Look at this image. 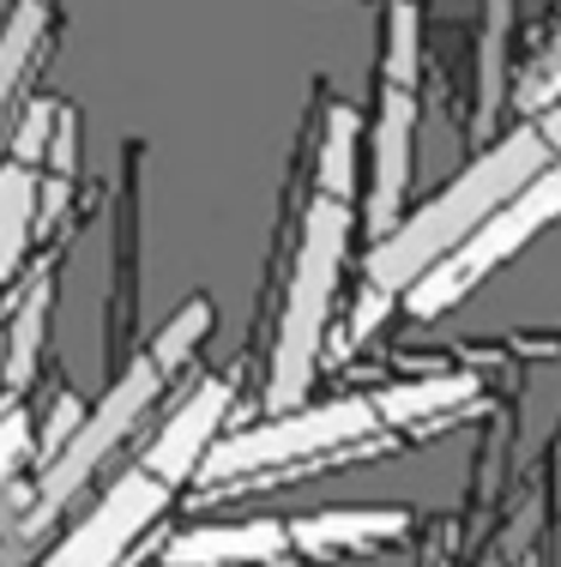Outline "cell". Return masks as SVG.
<instances>
[{
  "label": "cell",
  "instance_id": "14",
  "mask_svg": "<svg viewBox=\"0 0 561 567\" xmlns=\"http://www.w3.org/2000/svg\"><path fill=\"white\" fill-rule=\"evenodd\" d=\"M49 19H55L49 0H19V7L7 12V24H0V121H7L12 97H19V85H24V73H31L37 49H43Z\"/></svg>",
  "mask_w": 561,
  "mask_h": 567
},
{
  "label": "cell",
  "instance_id": "20",
  "mask_svg": "<svg viewBox=\"0 0 561 567\" xmlns=\"http://www.w3.org/2000/svg\"><path fill=\"white\" fill-rule=\"evenodd\" d=\"M555 567H561V519H555Z\"/></svg>",
  "mask_w": 561,
  "mask_h": 567
},
{
  "label": "cell",
  "instance_id": "2",
  "mask_svg": "<svg viewBox=\"0 0 561 567\" xmlns=\"http://www.w3.org/2000/svg\"><path fill=\"white\" fill-rule=\"evenodd\" d=\"M351 229H356L351 199L314 194V206L302 212V241H297V260H290V290H284V315H278V339H272V374H266V411H297L309 399Z\"/></svg>",
  "mask_w": 561,
  "mask_h": 567
},
{
  "label": "cell",
  "instance_id": "7",
  "mask_svg": "<svg viewBox=\"0 0 561 567\" xmlns=\"http://www.w3.org/2000/svg\"><path fill=\"white\" fill-rule=\"evenodd\" d=\"M164 502H169V489L145 465L122 471V477L110 483V495H103V502L91 507L85 519H79L37 567H122L127 549L157 525Z\"/></svg>",
  "mask_w": 561,
  "mask_h": 567
},
{
  "label": "cell",
  "instance_id": "18",
  "mask_svg": "<svg viewBox=\"0 0 561 567\" xmlns=\"http://www.w3.org/2000/svg\"><path fill=\"white\" fill-rule=\"evenodd\" d=\"M31 453H37L31 416H24L19 404H7V411H0V477H19V471L31 465Z\"/></svg>",
  "mask_w": 561,
  "mask_h": 567
},
{
  "label": "cell",
  "instance_id": "1",
  "mask_svg": "<svg viewBox=\"0 0 561 567\" xmlns=\"http://www.w3.org/2000/svg\"><path fill=\"white\" fill-rule=\"evenodd\" d=\"M555 157L561 152L550 145V133L538 127V115H526L513 133H501L489 152H477L471 164L440 187V194H429L423 206H411L381 241H368V254H363V290L398 302L411 284L429 272V266L447 260V254L459 248V241L471 236L489 212L507 206V199H513L538 169H550Z\"/></svg>",
  "mask_w": 561,
  "mask_h": 567
},
{
  "label": "cell",
  "instance_id": "5",
  "mask_svg": "<svg viewBox=\"0 0 561 567\" xmlns=\"http://www.w3.org/2000/svg\"><path fill=\"white\" fill-rule=\"evenodd\" d=\"M555 218H561V157H555L550 169L531 175V182L519 187L513 199H507V206H496L484 224L471 229V236L459 241V248L447 254V260L429 266V272H423L405 296H398V302H405V315L417 320V327L440 320L447 308H459L489 272H501L513 254H526Z\"/></svg>",
  "mask_w": 561,
  "mask_h": 567
},
{
  "label": "cell",
  "instance_id": "16",
  "mask_svg": "<svg viewBox=\"0 0 561 567\" xmlns=\"http://www.w3.org/2000/svg\"><path fill=\"white\" fill-rule=\"evenodd\" d=\"M206 332H211V302H206V296H194V302H181L176 315H169V327L152 339V350H145V357H152L164 374H181L187 357L206 344Z\"/></svg>",
  "mask_w": 561,
  "mask_h": 567
},
{
  "label": "cell",
  "instance_id": "13",
  "mask_svg": "<svg viewBox=\"0 0 561 567\" xmlns=\"http://www.w3.org/2000/svg\"><path fill=\"white\" fill-rule=\"evenodd\" d=\"M37 236V169L31 164H0V284L24 266V248Z\"/></svg>",
  "mask_w": 561,
  "mask_h": 567
},
{
  "label": "cell",
  "instance_id": "15",
  "mask_svg": "<svg viewBox=\"0 0 561 567\" xmlns=\"http://www.w3.org/2000/svg\"><path fill=\"white\" fill-rule=\"evenodd\" d=\"M356 187V110L332 103L326 110V140H320V187L326 199H351Z\"/></svg>",
  "mask_w": 561,
  "mask_h": 567
},
{
  "label": "cell",
  "instance_id": "12",
  "mask_svg": "<svg viewBox=\"0 0 561 567\" xmlns=\"http://www.w3.org/2000/svg\"><path fill=\"white\" fill-rule=\"evenodd\" d=\"M49 302H55V272H31L19 308L7 320V339H0V386H31L37 362H43V339H49Z\"/></svg>",
  "mask_w": 561,
  "mask_h": 567
},
{
  "label": "cell",
  "instance_id": "6",
  "mask_svg": "<svg viewBox=\"0 0 561 567\" xmlns=\"http://www.w3.org/2000/svg\"><path fill=\"white\" fill-rule=\"evenodd\" d=\"M381 110L368 133V236L411 212V164H417V7L393 0L381 19Z\"/></svg>",
  "mask_w": 561,
  "mask_h": 567
},
{
  "label": "cell",
  "instance_id": "17",
  "mask_svg": "<svg viewBox=\"0 0 561 567\" xmlns=\"http://www.w3.org/2000/svg\"><path fill=\"white\" fill-rule=\"evenodd\" d=\"M55 115H61V110H55L49 97H37L31 110L19 115V127H12V152H7L12 164H31V169L43 164V157H49V140H55Z\"/></svg>",
  "mask_w": 561,
  "mask_h": 567
},
{
  "label": "cell",
  "instance_id": "9",
  "mask_svg": "<svg viewBox=\"0 0 561 567\" xmlns=\"http://www.w3.org/2000/svg\"><path fill=\"white\" fill-rule=\"evenodd\" d=\"M290 525V549L297 561H339V556H368V549H393L417 532L411 507H326L302 513Z\"/></svg>",
  "mask_w": 561,
  "mask_h": 567
},
{
  "label": "cell",
  "instance_id": "8",
  "mask_svg": "<svg viewBox=\"0 0 561 567\" xmlns=\"http://www.w3.org/2000/svg\"><path fill=\"white\" fill-rule=\"evenodd\" d=\"M230 404H236V374H211V381H199L194 393H187L176 411H169V423L152 435V447H145L139 465L152 471L164 489H176V483L199 477L206 453L218 447V435H224V416H230Z\"/></svg>",
  "mask_w": 561,
  "mask_h": 567
},
{
  "label": "cell",
  "instance_id": "4",
  "mask_svg": "<svg viewBox=\"0 0 561 567\" xmlns=\"http://www.w3.org/2000/svg\"><path fill=\"white\" fill-rule=\"evenodd\" d=\"M164 381H169V374L157 369L152 357L127 362V374L110 386V393H103V404H91V411H85L79 435L43 465V477H37V489H31V507H24V519L12 525L7 537H0V561H24V556H31V544L49 532V525H55V513L73 507V495L85 489L91 477H97L103 458L122 447V441L133 435V423L152 411V399L164 393Z\"/></svg>",
  "mask_w": 561,
  "mask_h": 567
},
{
  "label": "cell",
  "instance_id": "19",
  "mask_svg": "<svg viewBox=\"0 0 561 567\" xmlns=\"http://www.w3.org/2000/svg\"><path fill=\"white\" fill-rule=\"evenodd\" d=\"M85 411H91V404L79 399V393H61L55 404H49V429L37 435V453H43V465H49V458H55V453L66 447V441L79 435V423H85Z\"/></svg>",
  "mask_w": 561,
  "mask_h": 567
},
{
  "label": "cell",
  "instance_id": "3",
  "mask_svg": "<svg viewBox=\"0 0 561 567\" xmlns=\"http://www.w3.org/2000/svg\"><path fill=\"white\" fill-rule=\"evenodd\" d=\"M381 416H374L368 393L326 399V404H297V411H272L266 423L218 435V447L206 453L199 477L206 483H272L284 471H309L314 458H332L344 447L381 441Z\"/></svg>",
  "mask_w": 561,
  "mask_h": 567
},
{
  "label": "cell",
  "instance_id": "10",
  "mask_svg": "<svg viewBox=\"0 0 561 567\" xmlns=\"http://www.w3.org/2000/svg\"><path fill=\"white\" fill-rule=\"evenodd\" d=\"M290 525L284 519H242V525H194V532L169 537L164 561L169 567H284Z\"/></svg>",
  "mask_w": 561,
  "mask_h": 567
},
{
  "label": "cell",
  "instance_id": "11",
  "mask_svg": "<svg viewBox=\"0 0 561 567\" xmlns=\"http://www.w3.org/2000/svg\"><path fill=\"white\" fill-rule=\"evenodd\" d=\"M477 374H423V381H393L381 386L374 399V416H381V429H447L453 416L465 411V404L477 399Z\"/></svg>",
  "mask_w": 561,
  "mask_h": 567
}]
</instances>
